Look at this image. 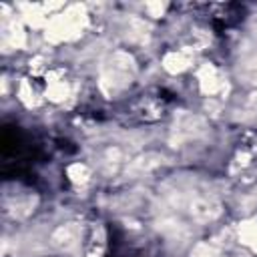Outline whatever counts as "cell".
I'll list each match as a JSON object with an SVG mask.
<instances>
[{"label": "cell", "instance_id": "11", "mask_svg": "<svg viewBox=\"0 0 257 257\" xmlns=\"http://www.w3.org/2000/svg\"><path fill=\"white\" fill-rule=\"evenodd\" d=\"M4 38H6V42H8L12 48H24V46H26L24 28H22V24L16 22V20H10V22L4 26Z\"/></svg>", "mask_w": 257, "mask_h": 257}, {"label": "cell", "instance_id": "14", "mask_svg": "<svg viewBox=\"0 0 257 257\" xmlns=\"http://www.w3.org/2000/svg\"><path fill=\"white\" fill-rule=\"evenodd\" d=\"M191 257H217V249L213 243H197Z\"/></svg>", "mask_w": 257, "mask_h": 257}, {"label": "cell", "instance_id": "2", "mask_svg": "<svg viewBox=\"0 0 257 257\" xmlns=\"http://www.w3.org/2000/svg\"><path fill=\"white\" fill-rule=\"evenodd\" d=\"M135 74H137L135 58L128 52L118 50L104 62L102 72H100V86L106 94H114L122 90L124 86H128Z\"/></svg>", "mask_w": 257, "mask_h": 257}, {"label": "cell", "instance_id": "7", "mask_svg": "<svg viewBox=\"0 0 257 257\" xmlns=\"http://www.w3.org/2000/svg\"><path fill=\"white\" fill-rule=\"evenodd\" d=\"M191 64V52L189 50H171L163 56V68L171 74H179L187 70Z\"/></svg>", "mask_w": 257, "mask_h": 257}, {"label": "cell", "instance_id": "1", "mask_svg": "<svg viewBox=\"0 0 257 257\" xmlns=\"http://www.w3.org/2000/svg\"><path fill=\"white\" fill-rule=\"evenodd\" d=\"M86 24H88L86 8L80 4H72L64 12L50 16L44 36L50 42H68V40L78 38Z\"/></svg>", "mask_w": 257, "mask_h": 257}, {"label": "cell", "instance_id": "4", "mask_svg": "<svg viewBox=\"0 0 257 257\" xmlns=\"http://www.w3.org/2000/svg\"><path fill=\"white\" fill-rule=\"evenodd\" d=\"M82 237V227L78 223H64L54 229L50 235V245L58 251H70L80 243Z\"/></svg>", "mask_w": 257, "mask_h": 257}, {"label": "cell", "instance_id": "12", "mask_svg": "<svg viewBox=\"0 0 257 257\" xmlns=\"http://www.w3.org/2000/svg\"><path fill=\"white\" fill-rule=\"evenodd\" d=\"M18 98L28 106V108H32V106H36L38 102H40V98H38V92H36V88L24 78L22 82H20V88H18Z\"/></svg>", "mask_w": 257, "mask_h": 257}, {"label": "cell", "instance_id": "3", "mask_svg": "<svg viewBox=\"0 0 257 257\" xmlns=\"http://www.w3.org/2000/svg\"><path fill=\"white\" fill-rule=\"evenodd\" d=\"M189 215L197 223H213L221 215V203L209 195H195L187 203Z\"/></svg>", "mask_w": 257, "mask_h": 257}, {"label": "cell", "instance_id": "13", "mask_svg": "<svg viewBox=\"0 0 257 257\" xmlns=\"http://www.w3.org/2000/svg\"><path fill=\"white\" fill-rule=\"evenodd\" d=\"M66 175H68V179H70L74 185H86L88 179H90V171H88V167L82 165V163H72V165L66 169Z\"/></svg>", "mask_w": 257, "mask_h": 257}, {"label": "cell", "instance_id": "17", "mask_svg": "<svg viewBox=\"0 0 257 257\" xmlns=\"http://www.w3.org/2000/svg\"><path fill=\"white\" fill-rule=\"evenodd\" d=\"M30 68H34V72H42L44 70V58L36 56L34 60H30Z\"/></svg>", "mask_w": 257, "mask_h": 257}, {"label": "cell", "instance_id": "6", "mask_svg": "<svg viewBox=\"0 0 257 257\" xmlns=\"http://www.w3.org/2000/svg\"><path fill=\"white\" fill-rule=\"evenodd\" d=\"M197 78H199V88H201V92L207 94V96L217 94V92L223 90V86H225V82H223L219 70H217L211 62H205V64L199 68Z\"/></svg>", "mask_w": 257, "mask_h": 257}, {"label": "cell", "instance_id": "8", "mask_svg": "<svg viewBox=\"0 0 257 257\" xmlns=\"http://www.w3.org/2000/svg\"><path fill=\"white\" fill-rule=\"evenodd\" d=\"M68 94H70V88H68L66 80L60 78V72H48V88H46V96H48L52 102H62Z\"/></svg>", "mask_w": 257, "mask_h": 257}, {"label": "cell", "instance_id": "10", "mask_svg": "<svg viewBox=\"0 0 257 257\" xmlns=\"http://www.w3.org/2000/svg\"><path fill=\"white\" fill-rule=\"evenodd\" d=\"M163 163V157L159 153H145V155H139L137 159H133L128 171L133 173H151L153 169H157L159 165Z\"/></svg>", "mask_w": 257, "mask_h": 257}, {"label": "cell", "instance_id": "15", "mask_svg": "<svg viewBox=\"0 0 257 257\" xmlns=\"http://www.w3.org/2000/svg\"><path fill=\"white\" fill-rule=\"evenodd\" d=\"M239 72L247 78V82H257V58H255V60L245 62V64H243V68H241Z\"/></svg>", "mask_w": 257, "mask_h": 257}, {"label": "cell", "instance_id": "18", "mask_svg": "<svg viewBox=\"0 0 257 257\" xmlns=\"http://www.w3.org/2000/svg\"><path fill=\"white\" fill-rule=\"evenodd\" d=\"M237 163L243 167V165H247L249 163V155L247 153H241V155H237Z\"/></svg>", "mask_w": 257, "mask_h": 257}, {"label": "cell", "instance_id": "9", "mask_svg": "<svg viewBox=\"0 0 257 257\" xmlns=\"http://www.w3.org/2000/svg\"><path fill=\"white\" fill-rule=\"evenodd\" d=\"M237 237L245 247H249L251 251L257 253V221L255 219L241 221L237 227Z\"/></svg>", "mask_w": 257, "mask_h": 257}, {"label": "cell", "instance_id": "5", "mask_svg": "<svg viewBox=\"0 0 257 257\" xmlns=\"http://www.w3.org/2000/svg\"><path fill=\"white\" fill-rule=\"evenodd\" d=\"M175 133L181 139H195L205 133V120L193 112H181L175 118Z\"/></svg>", "mask_w": 257, "mask_h": 257}, {"label": "cell", "instance_id": "16", "mask_svg": "<svg viewBox=\"0 0 257 257\" xmlns=\"http://www.w3.org/2000/svg\"><path fill=\"white\" fill-rule=\"evenodd\" d=\"M165 8H167V4L165 2H149L147 4V10H149V14L151 16H163V12H165Z\"/></svg>", "mask_w": 257, "mask_h": 257}]
</instances>
